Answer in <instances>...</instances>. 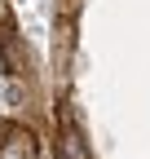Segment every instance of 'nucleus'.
<instances>
[{
    "mask_svg": "<svg viewBox=\"0 0 150 159\" xmlns=\"http://www.w3.org/2000/svg\"><path fill=\"white\" fill-rule=\"evenodd\" d=\"M0 31H5V35L13 31V22H9V5H5V0H0Z\"/></svg>",
    "mask_w": 150,
    "mask_h": 159,
    "instance_id": "obj_4",
    "label": "nucleus"
},
{
    "mask_svg": "<svg viewBox=\"0 0 150 159\" xmlns=\"http://www.w3.org/2000/svg\"><path fill=\"white\" fill-rule=\"evenodd\" d=\"M0 159H35V133L5 124L0 128Z\"/></svg>",
    "mask_w": 150,
    "mask_h": 159,
    "instance_id": "obj_1",
    "label": "nucleus"
},
{
    "mask_svg": "<svg viewBox=\"0 0 150 159\" xmlns=\"http://www.w3.org/2000/svg\"><path fill=\"white\" fill-rule=\"evenodd\" d=\"M58 159H88V146L75 124H58Z\"/></svg>",
    "mask_w": 150,
    "mask_h": 159,
    "instance_id": "obj_3",
    "label": "nucleus"
},
{
    "mask_svg": "<svg viewBox=\"0 0 150 159\" xmlns=\"http://www.w3.org/2000/svg\"><path fill=\"white\" fill-rule=\"evenodd\" d=\"M71 49H75V22L62 18L58 31H53V66H58L62 75H66V62H71Z\"/></svg>",
    "mask_w": 150,
    "mask_h": 159,
    "instance_id": "obj_2",
    "label": "nucleus"
}]
</instances>
